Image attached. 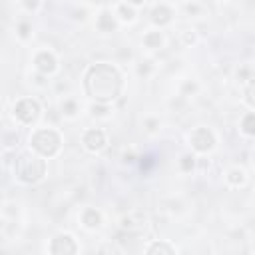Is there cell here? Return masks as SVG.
<instances>
[{
	"label": "cell",
	"instance_id": "1",
	"mask_svg": "<svg viewBox=\"0 0 255 255\" xmlns=\"http://www.w3.org/2000/svg\"><path fill=\"white\" fill-rule=\"evenodd\" d=\"M84 86L88 96L96 102H110L122 92V76L110 64H96L88 70Z\"/></svg>",
	"mask_w": 255,
	"mask_h": 255
},
{
	"label": "cell",
	"instance_id": "2",
	"mask_svg": "<svg viewBox=\"0 0 255 255\" xmlns=\"http://www.w3.org/2000/svg\"><path fill=\"white\" fill-rule=\"evenodd\" d=\"M14 173L20 181L24 183H36L44 177L46 173V163L44 159H40L38 155H30V153H22L16 161H14Z\"/></svg>",
	"mask_w": 255,
	"mask_h": 255
},
{
	"label": "cell",
	"instance_id": "3",
	"mask_svg": "<svg viewBox=\"0 0 255 255\" xmlns=\"http://www.w3.org/2000/svg\"><path fill=\"white\" fill-rule=\"evenodd\" d=\"M32 147L42 153V155H54L60 147V135L54 129H38L32 139H30Z\"/></svg>",
	"mask_w": 255,
	"mask_h": 255
},
{
	"label": "cell",
	"instance_id": "4",
	"mask_svg": "<svg viewBox=\"0 0 255 255\" xmlns=\"http://www.w3.org/2000/svg\"><path fill=\"white\" fill-rule=\"evenodd\" d=\"M14 114H16V118H18L20 122L32 124V122H36V118L40 116V106H38L34 100L26 98V100H20V102L16 104Z\"/></svg>",
	"mask_w": 255,
	"mask_h": 255
},
{
	"label": "cell",
	"instance_id": "5",
	"mask_svg": "<svg viewBox=\"0 0 255 255\" xmlns=\"http://www.w3.org/2000/svg\"><path fill=\"white\" fill-rule=\"evenodd\" d=\"M191 145L197 149V151H207L213 147V133L207 129V128H197L193 133H191Z\"/></svg>",
	"mask_w": 255,
	"mask_h": 255
},
{
	"label": "cell",
	"instance_id": "6",
	"mask_svg": "<svg viewBox=\"0 0 255 255\" xmlns=\"http://www.w3.org/2000/svg\"><path fill=\"white\" fill-rule=\"evenodd\" d=\"M76 243L72 241V237L70 235H58L54 241H52V245H50V253H54V255H66V253H76Z\"/></svg>",
	"mask_w": 255,
	"mask_h": 255
},
{
	"label": "cell",
	"instance_id": "7",
	"mask_svg": "<svg viewBox=\"0 0 255 255\" xmlns=\"http://www.w3.org/2000/svg\"><path fill=\"white\" fill-rule=\"evenodd\" d=\"M104 143H106V135H104L102 129H88V131L84 133V145H86L90 151L102 149Z\"/></svg>",
	"mask_w": 255,
	"mask_h": 255
},
{
	"label": "cell",
	"instance_id": "8",
	"mask_svg": "<svg viewBox=\"0 0 255 255\" xmlns=\"http://www.w3.org/2000/svg\"><path fill=\"white\" fill-rule=\"evenodd\" d=\"M34 64H36V68H38L42 74H52V72L56 70V60H54V56L48 54V52H40V54L36 56Z\"/></svg>",
	"mask_w": 255,
	"mask_h": 255
},
{
	"label": "cell",
	"instance_id": "9",
	"mask_svg": "<svg viewBox=\"0 0 255 255\" xmlns=\"http://www.w3.org/2000/svg\"><path fill=\"white\" fill-rule=\"evenodd\" d=\"M151 20H153L155 24L163 26V24H167V22L171 20V10H169L167 6H157V8H153V12H151Z\"/></svg>",
	"mask_w": 255,
	"mask_h": 255
},
{
	"label": "cell",
	"instance_id": "10",
	"mask_svg": "<svg viewBox=\"0 0 255 255\" xmlns=\"http://www.w3.org/2000/svg\"><path fill=\"white\" fill-rule=\"evenodd\" d=\"M82 221H84L88 227H98L100 221H102V217H100V213H98L96 209H86L84 215H82Z\"/></svg>",
	"mask_w": 255,
	"mask_h": 255
},
{
	"label": "cell",
	"instance_id": "11",
	"mask_svg": "<svg viewBox=\"0 0 255 255\" xmlns=\"http://www.w3.org/2000/svg\"><path fill=\"white\" fill-rule=\"evenodd\" d=\"M98 26H100V30H104V32H112V30L116 28L112 14H110V12H104V14L100 16V20H98Z\"/></svg>",
	"mask_w": 255,
	"mask_h": 255
},
{
	"label": "cell",
	"instance_id": "12",
	"mask_svg": "<svg viewBox=\"0 0 255 255\" xmlns=\"http://www.w3.org/2000/svg\"><path fill=\"white\" fill-rule=\"evenodd\" d=\"M241 128H243L245 133L255 135V114H247V116L243 118V122H241Z\"/></svg>",
	"mask_w": 255,
	"mask_h": 255
},
{
	"label": "cell",
	"instance_id": "13",
	"mask_svg": "<svg viewBox=\"0 0 255 255\" xmlns=\"http://www.w3.org/2000/svg\"><path fill=\"white\" fill-rule=\"evenodd\" d=\"M143 42H145L147 48H159L161 36H159V32H151V34H147V36L143 38Z\"/></svg>",
	"mask_w": 255,
	"mask_h": 255
},
{
	"label": "cell",
	"instance_id": "14",
	"mask_svg": "<svg viewBox=\"0 0 255 255\" xmlns=\"http://www.w3.org/2000/svg\"><path fill=\"white\" fill-rule=\"evenodd\" d=\"M147 253H173V247L165 243H153L147 247Z\"/></svg>",
	"mask_w": 255,
	"mask_h": 255
},
{
	"label": "cell",
	"instance_id": "15",
	"mask_svg": "<svg viewBox=\"0 0 255 255\" xmlns=\"http://www.w3.org/2000/svg\"><path fill=\"white\" fill-rule=\"evenodd\" d=\"M229 181H231L233 185L243 183V171H241V169H233V171H229Z\"/></svg>",
	"mask_w": 255,
	"mask_h": 255
},
{
	"label": "cell",
	"instance_id": "16",
	"mask_svg": "<svg viewBox=\"0 0 255 255\" xmlns=\"http://www.w3.org/2000/svg\"><path fill=\"white\" fill-rule=\"evenodd\" d=\"M247 102L255 108V82H251L249 88H247Z\"/></svg>",
	"mask_w": 255,
	"mask_h": 255
},
{
	"label": "cell",
	"instance_id": "17",
	"mask_svg": "<svg viewBox=\"0 0 255 255\" xmlns=\"http://www.w3.org/2000/svg\"><path fill=\"white\" fill-rule=\"evenodd\" d=\"M181 167H183L185 171H189V169L193 167V157H191V155H185V157H181Z\"/></svg>",
	"mask_w": 255,
	"mask_h": 255
},
{
	"label": "cell",
	"instance_id": "18",
	"mask_svg": "<svg viewBox=\"0 0 255 255\" xmlns=\"http://www.w3.org/2000/svg\"><path fill=\"white\" fill-rule=\"evenodd\" d=\"M120 14H122L124 20H131V18H133V10H129V8H126V6H120Z\"/></svg>",
	"mask_w": 255,
	"mask_h": 255
},
{
	"label": "cell",
	"instance_id": "19",
	"mask_svg": "<svg viewBox=\"0 0 255 255\" xmlns=\"http://www.w3.org/2000/svg\"><path fill=\"white\" fill-rule=\"evenodd\" d=\"M18 30H20V36H22V38H28V34H30V26H28V24H20Z\"/></svg>",
	"mask_w": 255,
	"mask_h": 255
},
{
	"label": "cell",
	"instance_id": "20",
	"mask_svg": "<svg viewBox=\"0 0 255 255\" xmlns=\"http://www.w3.org/2000/svg\"><path fill=\"white\" fill-rule=\"evenodd\" d=\"M64 110H66V114H70V116H72V114H74V110H76V104H74V102H66V104H64Z\"/></svg>",
	"mask_w": 255,
	"mask_h": 255
},
{
	"label": "cell",
	"instance_id": "21",
	"mask_svg": "<svg viewBox=\"0 0 255 255\" xmlns=\"http://www.w3.org/2000/svg\"><path fill=\"white\" fill-rule=\"evenodd\" d=\"M24 4H26V8H36L38 0H24Z\"/></svg>",
	"mask_w": 255,
	"mask_h": 255
},
{
	"label": "cell",
	"instance_id": "22",
	"mask_svg": "<svg viewBox=\"0 0 255 255\" xmlns=\"http://www.w3.org/2000/svg\"><path fill=\"white\" fill-rule=\"evenodd\" d=\"M128 2H131V4H143V0H128Z\"/></svg>",
	"mask_w": 255,
	"mask_h": 255
},
{
	"label": "cell",
	"instance_id": "23",
	"mask_svg": "<svg viewBox=\"0 0 255 255\" xmlns=\"http://www.w3.org/2000/svg\"><path fill=\"white\" fill-rule=\"evenodd\" d=\"M253 161H255V151H253Z\"/></svg>",
	"mask_w": 255,
	"mask_h": 255
}]
</instances>
